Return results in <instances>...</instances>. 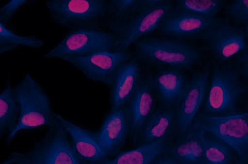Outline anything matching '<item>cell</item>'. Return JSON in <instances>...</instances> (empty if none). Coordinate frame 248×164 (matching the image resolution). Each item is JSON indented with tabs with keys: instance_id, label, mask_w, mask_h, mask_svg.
<instances>
[{
	"instance_id": "cell-6",
	"label": "cell",
	"mask_w": 248,
	"mask_h": 164,
	"mask_svg": "<svg viewBox=\"0 0 248 164\" xmlns=\"http://www.w3.org/2000/svg\"><path fill=\"white\" fill-rule=\"evenodd\" d=\"M118 39L112 32L97 30H68L61 42L44 58L87 57L106 51H117Z\"/></svg>"
},
{
	"instance_id": "cell-21",
	"label": "cell",
	"mask_w": 248,
	"mask_h": 164,
	"mask_svg": "<svg viewBox=\"0 0 248 164\" xmlns=\"http://www.w3.org/2000/svg\"><path fill=\"white\" fill-rule=\"evenodd\" d=\"M158 0H109L106 27L108 31L119 27L155 3Z\"/></svg>"
},
{
	"instance_id": "cell-12",
	"label": "cell",
	"mask_w": 248,
	"mask_h": 164,
	"mask_svg": "<svg viewBox=\"0 0 248 164\" xmlns=\"http://www.w3.org/2000/svg\"><path fill=\"white\" fill-rule=\"evenodd\" d=\"M174 4V0H158L129 21L110 31L118 39L117 51H126L134 41L151 34L161 19L173 7Z\"/></svg>"
},
{
	"instance_id": "cell-3",
	"label": "cell",
	"mask_w": 248,
	"mask_h": 164,
	"mask_svg": "<svg viewBox=\"0 0 248 164\" xmlns=\"http://www.w3.org/2000/svg\"><path fill=\"white\" fill-rule=\"evenodd\" d=\"M13 92L19 107V115L16 128L7 136L8 146L19 132L42 126L50 127L58 120L51 109L49 98L40 83L29 74L13 88Z\"/></svg>"
},
{
	"instance_id": "cell-10",
	"label": "cell",
	"mask_w": 248,
	"mask_h": 164,
	"mask_svg": "<svg viewBox=\"0 0 248 164\" xmlns=\"http://www.w3.org/2000/svg\"><path fill=\"white\" fill-rule=\"evenodd\" d=\"M211 74L210 60L201 68L192 71L188 90L179 107L172 132L174 139L186 132L202 108L207 95Z\"/></svg>"
},
{
	"instance_id": "cell-16",
	"label": "cell",
	"mask_w": 248,
	"mask_h": 164,
	"mask_svg": "<svg viewBox=\"0 0 248 164\" xmlns=\"http://www.w3.org/2000/svg\"><path fill=\"white\" fill-rule=\"evenodd\" d=\"M142 71L141 64L135 56L119 65L110 87V110L115 111L125 106L138 83Z\"/></svg>"
},
{
	"instance_id": "cell-18",
	"label": "cell",
	"mask_w": 248,
	"mask_h": 164,
	"mask_svg": "<svg viewBox=\"0 0 248 164\" xmlns=\"http://www.w3.org/2000/svg\"><path fill=\"white\" fill-rule=\"evenodd\" d=\"M204 129L193 121L186 132L175 139L170 149L180 164H201L204 160Z\"/></svg>"
},
{
	"instance_id": "cell-1",
	"label": "cell",
	"mask_w": 248,
	"mask_h": 164,
	"mask_svg": "<svg viewBox=\"0 0 248 164\" xmlns=\"http://www.w3.org/2000/svg\"><path fill=\"white\" fill-rule=\"evenodd\" d=\"M209 87L201 112L212 117L242 113L240 105L248 89L243 67L233 60L218 63L213 59Z\"/></svg>"
},
{
	"instance_id": "cell-7",
	"label": "cell",
	"mask_w": 248,
	"mask_h": 164,
	"mask_svg": "<svg viewBox=\"0 0 248 164\" xmlns=\"http://www.w3.org/2000/svg\"><path fill=\"white\" fill-rule=\"evenodd\" d=\"M201 49L218 63L225 62L248 48L245 30L225 16L218 17L200 39Z\"/></svg>"
},
{
	"instance_id": "cell-31",
	"label": "cell",
	"mask_w": 248,
	"mask_h": 164,
	"mask_svg": "<svg viewBox=\"0 0 248 164\" xmlns=\"http://www.w3.org/2000/svg\"><path fill=\"white\" fill-rule=\"evenodd\" d=\"M245 33L246 36L247 41L248 44V27H247L245 30Z\"/></svg>"
},
{
	"instance_id": "cell-32",
	"label": "cell",
	"mask_w": 248,
	"mask_h": 164,
	"mask_svg": "<svg viewBox=\"0 0 248 164\" xmlns=\"http://www.w3.org/2000/svg\"><path fill=\"white\" fill-rule=\"evenodd\" d=\"M0 164H12L10 160L8 158L5 160L4 162L1 163Z\"/></svg>"
},
{
	"instance_id": "cell-26",
	"label": "cell",
	"mask_w": 248,
	"mask_h": 164,
	"mask_svg": "<svg viewBox=\"0 0 248 164\" xmlns=\"http://www.w3.org/2000/svg\"><path fill=\"white\" fill-rule=\"evenodd\" d=\"M223 13L235 26L244 30L248 27V0H235L227 3Z\"/></svg>"
},
{
	"instance_id": "cell-4",
	"label": "cell",
	"mask_w": 248,
	"mask_h": 164,
	"mask_svg": "<svg viewBox=\"0 0 248 164\" xmlns=\"http://www.w3.org/2000/svg\"><path fill=\"white\" fill-rule=\"evenodd\" d=\"M68 134L58 119L28 150L13 152L8 158L12 164H82Z\"/></svg>"
},
{
	"instance_id": "cell-28",
	"label": "cell",
	"mask_w": 248,
	"mask_h": 164,
	"mask_svg": "<svg viewBox=\"0 0 248 164\" xmlns=\"http://www.w3.org/2000/svg\"><path fill=\"white\" fill-rule=\"evenodd\" d=\"M149 164H180L170 148L155 158Z\"/></svg>"
},
{
	"instance_id": "cell-17",
	"label": "cell",
	"mask_w": 248,
	"mask_h": 164,
	"mask_svg": "<svg viewBox=\"0 0 248 164\" xmlns=\"http://www.w3.org/2000/svg\"><path fill=\"white\" fill-rule=\"evenodd\" d=\"M58 119L67 131L73 147L81 162L102 163L109 159L100 148L96 132L84 129L56 113Z\"/></svg>"
},
{
	"instance_id": "cell-13",
	"label": "cell",
	"mask_w": 248,
	"mask_h": 164,
	"mask_svg": "<svg viewBox=\"0 0 248 164\" xmlns=\"http://www.w3.org/2000/svg\"><path fill=\"white\" fill-rule=\"evenodd\" d=\"M132 51H106L87 57L61 56L89 79L111 87L116 70L122 62L132 59Z\"/></svg>"
},
{
	"instance_id": "cell-11",
	"label": "cell",
	"mask_w": 248,
	"mask_h": 164,
	"mask_svg": "<svg viewBox=\"0 0 248 164\" xmlns=\"http://www.w3.org/2000/svg\"><path fill=\"white\" fill-rule=\"evenodd\" d=\"M153 69L142 71L138 83L127 101L130 123V142L136 146L138 137L146 122L156 108L157 99L152 84Z\"/></svg>"
},
{
	"instance_id": "cell-29",
	"label": "cell",
	"mask_w": 248,
	"mask_h": 164,
	"mask_svg": "<svg viewBox=\"0 0 248 164\" xmlns=\"http://www.w3.org/2000/svg\"><path fill=\"white\" fill-rule=\"evenodd\" d=\"M232 59L243 67L248 79V48L242 50Z\"/></svg>"
},
{
	"instance_id": "cell-25",
	"label": "cell",
	"mask_w": 248,
	"mask_h": 164,
	"mask_svg": "<svg viewBox=\"0 0 248 164\" xmlns=\"http://www.w3.org/2000/svg\"><path fill=\"white\" fill-rule=\"evenodd\" d=\"M227 3L224 0H176L174 7L209 18L215 19Z\"/></svg>"
},
{
	"instance_id": "cell-8",
	"label": "cell",
	"mask_w": 248,
	"mask_h": 164,
	"mask_svg": "<svg viewBox=\"0 0 248 164\" xmlns=\"http://www.w3.org/2000/svg\"><path fill=\"white\" fill-rule=\"evenodd\" d=\"M173 7L159 21L151 34L195 43L217 20Z\"/></svg>"
},
{
	"instance_id": "cell-15",
	"label": "cell",
	"mask_w": 248,
	"mask_h": 164,
	"mask_svg": "<svg viewBox=\"0 0 248 164\" xmlns=\"http://www.w3.org/2000/svg\"><path fill=\"white\" fill-rule=\"evenodd\" d=\"M130 133L129 116L124 106L115 111L110 110L96 135L100 148L109 159L120 153Z\"/></svg>"
},
{
	"instance_id": "cell-33",
	"label": "cell",
	"mask_w": 248,
	"mask_h": 164,
	"mask_svg": "<svg viewBox=\"0 0 248 164\" xmlns=\"http://www.w3.org/2000/svg\"><path fill=\"white\" fill-rule=\"evenodd\" d=\"M201 164H213V163H211L210 162H209L207 161H206L205 160H204L202 163Z\"/></svg>"
},
{
	"instance_id": "cell-9",
	"label": "cell",
	"mask_w": 248,
	"mask_h": 164,
	"mask_svg": "<svg viewBox=\"0 0 248 164\" xmlns=\"http://www.w3.org/2000/svg\"><path fill=\"white\" fill-rule=\"evenodd\" d=\"M193 121L221 137L248 164V111L225 117H212L200 111Z\"/></svg>"
},
{
	"instance_id": "cell-30",
	"label": "cell",
	"mask_w": 248,
	"mask_h": 164,
	"mask_svg": "<svg viewBox=\"0 0 248 164\" xmlns=\"http://www.w3.org/2000/svg\"><path fill=\"white\" fill-rule=\"evenodd\" d=\"M232 164H248L240 158L236 160Z\"/></svg>"
},
{
	"instance_id": "cell-14",
	"label": "cell",
	"mask_w": 248,
	"mask_h": 164,
	"mask_svg": "<svg viewBox=\"0 0 248 164\" xmlns=\"http://www.w3.org/2000/svg\"><path fill=\"white\" fill-rule=\"evenodd\" d=\"M152 69V84L157 103L166 107L178 108L189 87L188 71L169 65Z\"/></svg>"
},
{
	"instance_id": "cell-20",
	"label": "cell",
	"mask_w": 248,
	"mask_h": 164,
	"mask_svg": "<svg viewBox=\"0 0 248 164\" xmlns=\"http://www.w3.org/2000/svg\"><path fill=\"white\" fill-rule=\"evenodd\" d=\"M174 140L172 134L150 145L121 152L111 160L102 163L81 162L82 164H149L155 158L169 149Z\"/></svg>"
},
{
	"instance_id": "cell-19",
	"label": "cell",
	"mask_w": 248,
	"mask_h": 164,
	"mask_svg": "<svg viewBox=\"0 0 248 164\" xmlns=\"http://www.w3.org/2000/svg\"><path fill=\"white\" fill-rule=\"evenodd\" d=\"M178 108L159 104L141 131L135 146L151 144L172 134Z\"/></svg>"
},
{
	"instance_id": "cell-22",
	"label": "cell",
	"mask_w": 248,
	"mask_h": 164,
	"mask_svg": "<svg viewBox=\"0 0 248 164\" xmlns=\"http://www.w3.org/2000/svg\"><path fill=\"white\" fill-rule=\"evenodd\" d=\"M204 160L215 164H232L240 158L237 152L217 134L204 130Z\"/></svg>"
},
{
	"instance_id": "cell-27",
	"label": "cell",
	"mask_w": 248,
	"mask_h": 164,
	"mask_svg": "<svg viewBox=\"0 0 248 164\" xmlns=\"http://www.w3.org/2000/svg\"><path fill=\"white\" fill-rule=\"evenodd\" d=\"M30 0H12L0 9V24L8 27L11 18L19 9L25 5Z\"/></svg>"
},
{
	"instance_id": "cell-24",
	"label": "cell",
	"mask_w": 248,
	"mask_h": 164,
	"mask_svg": "<svg viewBox=\"0 0 248 164\" xmlns=\"http://www.w3.org/2000/svg\"><path fill=\"white\" fill-rule=\"evenodd\" d=\"M43 41L35 36L19 35L0 24V54L16 49L21 46L40 48Z\"/></svg>"
},
{
	"instance_id": "cell-2",
	"label": "cell",
	"mask_w": 248,
	"mask_h": 164,
	"mask_svg": "<svg viewBox=\"0 0 248 164\" xmlns=\"http://www.w3.org/2000/svg\"><path fill=\"white\" fill-rule=\"evenodd\" d=\"M131 45L135 57L146 68L169 65L190 72L208 60L207 55L195 43L169 37L150 34L137 39Z\"/></svg>"
},
{
	"instance_id": "cell-5",
	"label": "cell",
	"mask_w": 248,
	"mask_h": 164,
	"mask_svg": "<svg viewBox=\"0 0 248 164\" xmlns=\"http://www.w3.org/2000/svg\"><path fill=\"white\" fill-rule=\"evenodd\" d=\"M109 0H49L46 2L51 19L68 30H108Z\"/></svg>"
},
{
	"instance_id": "cell-23",
	"label": "cell",
	"mask_w": 248,
	"mask_h": 164,
	"mask_svg": "<svg viewBox=\"0 0 248 164\" xmlns=\"http://www.w3.org/2000/svg\"><path fill=\"white\" fill-rule=\"evenodd\" d=\"M19 115V107L16 102L9 75L0 94V138L7 129L9 134L16 128Z\"/></svg>"
}]
</instances>
